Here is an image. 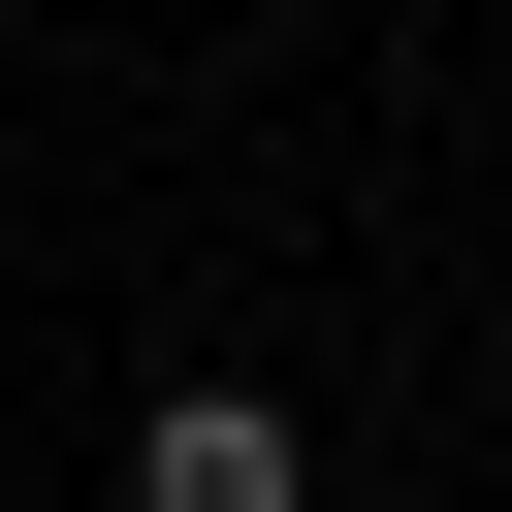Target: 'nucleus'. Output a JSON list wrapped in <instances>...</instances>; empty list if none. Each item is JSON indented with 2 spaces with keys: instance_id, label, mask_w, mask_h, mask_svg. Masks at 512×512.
Returning <instances> with one entry per match:
<instances>
[{
  "instance_id": "1",
  "label": "nucleus",
  "mask_w": 512,
  "mask_h": 512,
  "mask_svg": "<svg viewBox=\"0 0 512 512\" xmlns=\"http://www.w3.org/2000/svg\"><path fill=\"white\" fill-rule=\"evenodd\" d=\"M128 512H320L288 384H160V416H128Z\"/></svg>"
}]
</instances>
